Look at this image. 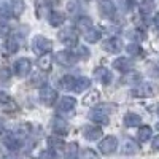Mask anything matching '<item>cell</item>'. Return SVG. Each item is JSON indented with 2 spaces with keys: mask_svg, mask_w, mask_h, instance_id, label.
Segmentation results:
<instances>
[{
  "mask_svg": "<svg viewBox=\"0 0 159 159\" xmlns=\"http://www.w3.org/2000/svg\"><path fill=\"white\" fill-rule=\"evenodd\" d=\"M40 159H57V154L52 148H49V150H45L42 154H40Z\"/></svg>",
  "mask_w": 159,
  "mask_h": 159,
  "instance_id": "36",
  "label": "cell"
},
{
  "mask_svg": "<svg viewBox=\"0 0 159 159\" xmlns=\"http://www.w3.org/2000/svg\"><path fill=\"white\" fill-rule=\"evenodd\" d=\"M75 105H76V100H75L73 97H64V99L59 102V105H57V111L69 115V113L73 111Z\"/></svg>",
  "mask_w": 159,
  "mask_h": 159,
  "instance_id": "11",
  "label": "cell"
},
{
  "mask_svg": "<svg viewBox=\"0 0 159 159\" xmlns=\"http://www.w3.org/2000/svg\"><path fill=\"white\" fill-rule=\"evenodd\" d=\"M19 45H21V40L18 37H11L8 40V43H7V48H8L10 52H16L19 49Z\"/></svg>",
  "mask_w": 159,
  "mask_h": 159,
  "instance_id": "29",
  "label": "cell"
},
{
  "mask_svg": "<svg viewBox=\"0 0 159 159\" xmlns=\"http://www.w3.org/2000/svg\"><path fill=\"white\" fill-rule=\"evenodd\" d=\"M156 127H157V130H159V123H157V126H156Z\"/></svg>",
  "mask_w": 159,
  "mask_h": 159,
  "instance_id": "45",
  "label": "cell"
},
{
  "mask_svg": "<svg viewBox=\"0 0 159 159\" xmlns=\"http://www.w3.org/2000/svg\"><path fill=\"white\" fill-rule=\"evenodd\" d=\"M124 5H126V10H132V8H134L135 7V2H134V0H124Z\"/></svg>",
  "mask_w": 159,
  "mask_h": 159,
  "instance_id": "41",
  "label": "cell"
},
{
  "mask_svg": "<svg viewBox=\"0 0 159 159\" xmlns=\"http://www.w3.org/2000/svg\"><path fill=\"white\" fill-rule=\"evenodd\" d=\"M83 135H84L86 140H91V142L97 140V139L102 137V129L97 127V126H86L83 129Z\"/></svg>",
  "mask_w": 159,
  "mask_h": 159,
  "instance_id": "15",
  "label": "cell"
},
{
  "mask_svg": "<svg viewBox=\"0 0 159 159\" xmlns=\"http://www.w3.org/2000/svg\"><path fill=\"white\" fill-rule=\"evenodd\" d=\"M59 38H61V42L65 43V45H69V46H76L78 43V34L72 29H65L59 34Z\"/></svg>",
  "mask_w": 159,
  "mask_h": 159,
  "instance_id": "7",
  "label": "cell"
},
{
  "mask_svg": "<svg viewBox=\"0 0 159 159\" xmlns=\"http://www.w3.org/2000/svg\"><path fill=\"white\" fill-rule=\"evenodd\" d=\"M67 10H69V13H72V15H78V13L83 10V7L78 0H70V2L67 3Z\"/></svg>",
  "mask_w": 159,
  "mask_h": 159,
  "instance_id": "28",
  "label": "cell"
},
{
  "mask_svg": "<svg viewBox=\"0 0 159 159\" xmlns=\"http://www.w3.org/2000/svg\"><path fill=\"white\" fill-rule=\"evenodd\" d=\"M100 11H102L103 16L113 18L115 13H116V7L110 2V0H102V2H100Z\"/></svg>",
  "mask_w": 159,
  "mask_h": 159,
  "instance_id": "16",
  "label": "cell"
},
{
  "mask_svg": "<svg viewBox=\"0 0 159 159\" xmlns=\"http://www.w3.org/2000/svg\"><path fill=\"white\" fill-rule=\"evenodd\" d=\"M10 102H11V99L8 97V94L0 91V103H10Z\"/></svg>",
  "mask_w": 159,
  "mask_h": 159,
  "instance_id": "40",
  "label": "cell"
},
{
  "mask_svg": "<svg viewBox=\"0 0 159 159\" xmlns=\"http://www.w3.org/2000/svg\"><path fill=\"white\" fill-rule=\"evenodd\" d=\"M156 92V86L151 83H142L137 88L132 89V96L134 97H151Z\"/></svg>",
  "mask_w": 159,
  "mask_h": 159,
  "instance_id": "3",
  "label": "cell"
},
{
  "mask_svg": "<svg viewBox=\"0 0 159 159\" xmlns=\"http://www.w3.org/2000/svg\"><path fill=\"white\" fill-rule=\"evenodd\" d=\"M30 72H32V62L29 59L22 57V59H18L16 61V64H15V73L18 76H22L24 78V76H27Z\"/></svg>",
  "mask_w": 159,
  "mask_h": 159,
  "instance_id": "4",
  "label": "cell"
},
{
  "mask_svg": "<svg viewBox=\"0 0 159 159\" xmlns=\"http://www.w3.org/2000/svg\"><path fill=\"white\" fill-rule=\"evenodd\" d=\"M78 157V145L76 143H70L65 148V159H76Z\"/></svg>",
  "mask_w": 159,
  "mask_h": 159,
  "instance_id": "25",
  "label": "cell"
},
{
  "mask_svg": "<svg viewBox=\"0 0 159 159\" xmlns=\"http://www.w3.org/2000/svg\"><path fill=\"white\" fill-rule=\"evenodd\" d=\"M51 48H52V43L49 42L48 38H45L42 35L34 37V40H32V49H34V52L37 56H45L46 52L51 51Z\"/></svg>",
  "mask_w": 159,
  "mask_h": 159,
  "instance_id": "1",
  "label": "cell"
},
{
  "mask_svg": "<svg viewBox=\"0 0 159 159\" xmlns=\"http://www.w3.org/2000/svg\"><path fill=\"white\" fill-rule=\"evenodd\" d=\"M49 2H54V3H57V2H59V0H49Z\"/></svg>",
  "mask_w": 159,
  "mask_h": 159,
  "instance_id": "44",
  "label": "cell"
},
{
  "mask_svg": "<svg viewBox=\"0 0 159 159\" xmlns=\"http://www.w3.org/2000/svg\"><path fill=\"white\" fill-rule=\"evenodd\" d=\"M89 86H91V80L86 78V76H80V78H75L73 91H75V92H83V91H86Z\"/></svg>",
  "mask_w": 159,
  "mask_h": 159,
  "instance_id": "17",
  "label": "cell"
},
{
  "mask_svg": "<svg viewBox=\"0 0 159 159\" xmlns=\"http://www.w3.org/2000/svg\"><path fill=\"white\" fill-rule=\"evenodd\" d=\"M48 142H49V145H51L52 148H64V147H65L64 140H62V139H57V137H49Z\"/></svg>",
  "mask_w": 159,
  "mask_h": 159,
  "instance_id": "35",
  "label": "cell"
},
{
  "mask_svg": "<svg viewBox=\"0 0 159 159\" xmlns=\"http://www.w3.org/2000/svg\"><path fill=\"white\" fill-rule=\"evenodd\" d=\"M153 10V5L150 3V2H143L142 3V7H140V11L143 13V15H148V13Z\"/></svg>",
  "mask_w": 159,
  "mask_h": 159,
  "instance_id": "38",
  "label": "cell"
},
{
  "mask_svg": "<svg viewBox=\"0 0 159 159\" xmlns=\"http://www.w3.org/2000/svg\"><path fill=\"white\" fill-rule=\"evenodd\" d=\"M116 148H118V140H116V137H113V135L105 137V139L99 143V150H100V153L105 154V156L113 154V153L116 151Z\"/></svg>",
  "mask_w": 159,
  "mask_h": 159,
  "instance_id": "2",
  "label": "cell"
},
{
  "mask_svg": "<svg viewBox=\"0 0 159 159\" xmlns=\"http://www.w3.org/2000/svg\"><path fill=\"white\" fill-rule=\"evenodd\" d=\"M38 81H45V73H37L35 76H34V80H32V83L35 84V86H38Z\"/></svg>",
  "mask_w": 159,
  "mask_h": 159,
  "instance_id": "39",
  "label": "cell"
},
{
  "mask_svg": "<svg viewBox=\"0 0 159 159\" xmlns=\"http://www.w3.org/2000/svg\"><path fill=\"white\" fill-rule=\"evenodd\" d=\"M137 151H139V147H137V143H135L134 140H130V139L124 140L123 147H121V153H123V154L132 156V154H135Z\"/></svg>",
  "mask_w": 159,
  "mask_h": 159,
  "instance_id": "18",
  "label": "cell"
},
{
  "mask_svg": "<svg viewBox=\"0 0 159 159\" xmlns=\"http://www.w3.org/2000/svg\"><path fill=\"white\" fill-rule=\"evenodd\" d=\"M151 147H153V150H159V135H156V137L153 139Z\"/></svg>",
  "mask_w": 159,
  "mask_h": 159,
  "instance_id": "42",
  "label": "cell"
},
{
  "mask_svg": "<svg viewBox=\"0 0 159 159\" xmlns=\"http://www.w3.org/2000/svg\"><path fill=\"white\" fill-rule=\"evenodd\" d=\"M91 121L99 123V124H108V115L103 111V108H92L89 113Z\"/></svg>",
  "mask_w": 159,
  "mask_h": 159,
  "instance_id": "12",
  "label": "cell"
},
{
  "mask_svg": "<svg viewBox=\"0 0 159 159\" xmlns=\"http://www.w3.org/2000/svg\"><path fill=\"white\" fill-rule=\"evenodd\" d=\"M127 52L130 56H139V54H142V48L137 43H130V45H127Z\"/></svg>",
  "mask_w": 159,
  "mask_h": 159,
  "instance_id": "34",
  "label": "cell"
},
{
  "mask_svg": "<svg viewBox=\"0 0 159 159\" xmlns=\"http://www.w3.org/2000/svg\"><path fill=\"white\" fill-rule=\"evenodd\" d=\"M52 130H54V134H59V135H64V134H67V130H69V124L65 119L62 118H54L52 119Z\"/></svg>",
  "mask_w": 159,
  "mask_h": 159,
  "instance_id": "14",
  "label": "cell"
},
{
  "mask_svg": "<svg viewBox=\"0 0 159 159\" xmlns=\"http://www.w3.org/2000/svg\"><path fill=\"white\" fill-rule=\"evenodd\" d=\"M99 102V92L92 91L88 97H84V105H96Z\"/></svg>",
  "mask_w": 159,
  "mask_h": 159,
  "instance_id": "32",
  "label": "cell"
},
{
  "mask_svg": "<svg viewBox=\"0 0 159 159\" xmlns=\"http://www.w3.org/2000/svg\"><path fill=\"white\" fill-rule=\"evenodd\" d=\"M72 54H73L76 59H88V56H89V51H88V48H86V46L78 45V46L75 48V52H72Z\"/></svg>",
  "mask_w": 159,
  "mask_h": 159,
  "instance_id": "26",
  "label": "cell"
},
{
  "mask_svg": "<svg viewBox=\"0 0 159 159\" xmlns=\"http://www.w3.org/2000/svg\"><path fill=\"white\" fill-rule=\"evenodd\" d=\"M2 143L11 151H18L21 148V140L13 134V132H5L2 135Z\"/></svg>",
  "mask_w": 159,
  "mask_h": 159,
  "instance_id": "5",
  "label": "cell"
},
{
  "mask_svg": "<svg viewBox=\"0 0 159 159\" xmlns=\"http://www.w3.org/2000/svg\"><path fill=\"white\" fill-rule=\"evenodd\" d=\"M154 24H156V27L159 29V13H157V15L154 16Z\"/></svg>",
  "mask_w": 159,
  "mask_h": 159,
  "instance_id": "43",
  "label": "cell"
},
{
  "mask_svg": "<svg viewBox=\"0 0 159 159\" xmlns=\"http://www.w3.org/2000/svg\"><path fill=\"white\" fill-rule=\"evenodd\" d=\"M80 159H100L99 154L94 151V150H91V148H84L81 151V154H80Z\"/></svg>",
  "mask_w": 159,
  "mask_h": 159,
  "instance_id": "31",
  "label": "cell"
},
{
  "mask_svg": "<svg viewBox=\"0 0 159 159\" xmlns=\"http://www.w3.org/2000/svg\"><path fill=\"white\" fill-rule=\"evenodd\" d=\"M73 84H75V76H72V75L62 76L61 81H59V86L65 91H73Z\"/></svg>",
  "mask_w": 159,
  "mask_h": 159,
  "instance_id": "22",
  "label": "cell"
},
{
  "mask_svg": "<svg viewBox=\"0 0 159 159\" xmlns=\"http://www.w3.org/2000/svg\"><path fill=\"white\" fill-rule=\"evenodd\" d=\"M113 67L116 70H119L121 73H127L134 69V62H132L129 57H118L116 61H113Z\"/></svg>",
  "mask_w": 159,
  "mask_h": 159,
  "instance_id": "8",
  "label": "cell"
},
{
  "mask_svg": "<svg viewBox=\"0 0 159 159\" xmlns=\"http://www.w3.org/2000/svg\"><path fill=\"white\" fill-rule=\"evenodd\" d=\"M100 37H102V32H100L99 29H96V27H91V29H88V30L84 32V40H86L88 43H96V42H99Z\"/></svg>",
  "mask_w": 159,
  "mask_h": 159,
  "instance_id": "19",
  "label": "cell"
},
{
  "mask_svg": "<svg viewBox=\"0 0 159 159\" xmlns=\"http://www.w3.org/2000/svg\"><path fill=\"white\" fill-rule=\"evenodd\" d=\"M57 99V92L56 89H52L49 86H45L40 89V100H42L45 105H52Z\"/></svg>",
  "mask_w": 159,
  "mask_h": 159,
  "instance_id": "6",
  "label": "cell"
},
{
  "mask_svg": "<svg viewBox=\"0 0 159 159\" xmlns=\"http://www.w3.org/2000/svg\"><path fill=\"white\" fill-rule=\"evenodd\" d=\"M94 76H96V80H99L102 84H110L111 83V78H113L111 76V72L108 69H105V67L96 69L94 70Z\"/></svg>",
  "mask_w": 159,
  "mask_h": 159,
  "instance_id": "13",
  "label": "cell"
},
{
  "mask_svg": "<svg viewBox=\"0 0 159 159\" xmlns=\"http://www.w3.org/2000/svg\"><path fill=\"white\" fill-rule=\"evenodd\" d=\"M54 59H56L57 64H61V65H67V67L76 62V57L72 54L70 51H57V52H56V56H54Z\"/></svg>",
  "mask_w": 159,
  "mask_h": 159,
  "instance_id": "9",
  "label": "cell"
},
{
  "mask_svg": "<svg viewBox=\"0 0 159 159\" xmlns=\"http://www.w3.org/2000/svg\"><path fill=\"white\" fill-rule=\"evenodd\" d=\"M64 21H65V18H64L62 13H59V11H52L49 15V24L52 25V27H59V25L64 24Z\"/></svg>",
  "mask_w": 159,
  "mask_h": 159,
  "instance_id": "23",
  "label": "cell"
},
{
  "mask_svg": "<svg viewBox=\"0 0 159 159\" xmlns=\"http://www.w3.org/2000/svg\"><path fill=\"white\" fill-rule=\"evenodd\" d=\"M76 27L81 30V32H86L88 29L92 27V19L88 18V16H80V18L76 19Z\"/></svg>",
  "mask_w": 159,
  "mask_h": 159,
  "instance_id": "21",
  "label": "cell"
},
{
  "mask_svg": "<svg viewBox=\"0 0 159 159\" xmlns=\"http://www.w3.org/2000/svg\"><path fill=\"white\" fill-rule=\"evenodd\" d=\"M5 159H13V157H5Z\"/></svg>",
  "mask_w": 159,
  "mask_h": 159,
  "instance_id": "46",
  "label": "cell"
},
{
  "mask_svg": "<svg viewBox=\"0 0 159 159\" xmlns=\"http://www.w3.org/2000/svg\"><path fill=\"white\" fill-rule=\"evenodd\" d=\"M140 30H130L127 35H129V38H132V40H143L145 38V34H139Z\"/></svg>",
  "mask_w": 159,
  "mask_h": 159,
  "instance_id": "37",
  "label": "cell"
},
{
  "mask_svg": "<svg viewBox=\"0 0 159 159\" xmlns=\"http://www.w3.org/2000/svg\"><path fill=\"white\" fill-rule=\"evenodd\" d=\"M11 78V70L5 65H0V81H8Z\"/></svg>",
  "mask_w": 159,
  "mask_h": 159,
  "instance_id": "33",
  "label": "cell"
},
{
  "mask_svg": "<svg viewBox=\"0 0 159 159\" xmlns=\"http://www.w3.org/2000/svg\"><path fill=\"white\" fill-rule=\"evenodd\" d=\"M102 46H103V49H105V51H108V52H113V54H116V52L121 51L123 43H121V40H119V38L111 37V38H108V40H105Z\"/></svg>",
  "mask_w": 159,
  "mask_h": 159,
  "instance_id": "10",
  "label": "cell"
},
{
  "mask_svg": "<svg viewBox=\"0 0 159 159\" xmlns=\"http://www.w3.org/2000/svg\"><path fill=\"white\" fill-rule=\"evenodd\" d=\"M51 64H52V59L49 56H42V57L38 59V67H40V70H43V72L49 70Z\"/></svg>",
  "mask_w": 159,
  "mask_h": 159,
  "instance_id": "27",
  "label": "cell"
},
{
  "mask_svg": "<svg viewBox=\"0 0 159 159\" xmlns=\"http://www.w3.org/2000/svg\"><path fill=\"white\" fill-rule=\"evenodd\" d=\"M124 124L127 127H135V126H140L142 124V118L135 113H127L124 116Z\"/></svg>",
  "mask_w": 159,
  "mask_h": 159,
  "instance_id": "20",
  "label": "cell"
},
{
  "mask_svg": "<svg viewBox=\"0 0 159 159\" xmlns=\"http://www.w3.org/2000/svg\"><path fill=\"white\" fill-rule=\"evenodd\" d=\"M151 134H153V130L150 126H142L140 130H139V140L140 142H147L151 139Z\"/></svg>",
  "mask_w": 159,
  "mask_h": 159,
  "instance_id": "24",
  "label": "cell"
},
{
  "mask_svg": "<svg viewBox=\"0 0 159 159\" xmlns=\"http://www.w3.org/2000/svg\"><path fill=\"white\" fill-rule=\"evenodd\" d=\"M18 139H21V137H25L29 134V126L27 124H19V126H16L15 127V132H13Z\"/></svg>",
  "mask_w": 159,
  "mask_h": 159,
  "instance_id": "30",
  "label": "cell"
}]
</instances>
